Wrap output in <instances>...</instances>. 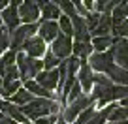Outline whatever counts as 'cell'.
<instances>
[{"label":"cell","mask_w":128,"mask_h":124,"mask_svg":"<svg viewBox=\"0 0 128 124\" xmlns=\"http://www.w3.org/2000/svg\"><path fill=\"white\" fill-rule=\"evenodd\" d=\"M109 55L113 56L115 66L128 70V40H124V38H117V40H113V45H111Z\"/></svg>","instance_id":"obj_4"},{"label":"cell","mask_w":128,"mask_h":124,"mask_svg":"<svg viewBox=\"0 0 128 124\" xmlns=\"http://www.w3.org/2000/svg\"><path fill=\"white\" fill-rule=\"evenodd\" d=\"M98 23H100V13H96V11H90L85 17V24H87L88 30H94V28L98 26Z\"/></svg>","instance_id":"obj_28"},{"label":"cell","mask_w":128,"mask_h":124,"mask_svg":"<svg viewBox=\"0 0 128 124\" xmlns=\"http://www.w3.org/2000/svg\"><path fill=\"white\" fill-rule=\"evenodd\" d=\"M126 19H128V2H126Z\"/></svg>","instance_id":"obj_39"},{"label":"cell","mask_w":128,"mask_h":124,"mask_svg":"<svg viewBox=\"0 0 128 124\" xmlns=\"http://www.w3.org/2000/svg\"><path fill=\"white\" fill-rule=\"evenodd\" d=\"M88 66H90V70H96L100 73H108L115 66V62H113V56L109 53H94V55H90Z\"/></svg>","instance_id":"obj_6"},{"label":"cell","mask_w":128,"mask_h":124,"mask_svg":"<svg viewBox=\"0 0 128 124\" xmlns=\"http://www.w3.org/2000/svg\"><path fill=\"white\" fill-rule=\"evenodd\" d=\"M17 11H19V19L23 21L24 24H36L38 17H40V6L36 4V2H23V4H19V8H17Z\"/></svg>","instance_id":"obj_5"},{"label":"cell","mask_w":128,"mask_h":124,"mask_svg":"<svg viewBox=\"0 0 128 124\" xmlns=\"http://www.w3.org/2000/svg\"><path fill=\"white\" fill-rule=\"evenodd\" d=\"M124 19H126V2H120V4H117L115 8H113V11H111V26L122 23Z\"/></svg>","instance_id":"obj_20"},{"label":"cell","mask_w":128,"mask_h":124,"mask_svg":"<svg viewBox=\"0 0 128 124\" xmlns=\"http://www.w3.org/2000/svg\"><path fill=\"white\" fill-rule=\"evenodd\" d=\"M15 60H17V53H13V51H8L0 56V75H4L6 68L15 66Z\"/></svg>","instance_id":"obj_23"},{"label":"cell","mask_w":128,"mask_h":124,"mask_svg":"<svg viewBox=\"0 0 128 124\" xmlns=\"http://www.w3.org/2000/svg\"><path fill=\"white\" fill-rule=\"evenodd\" d=\"M56 64H60V60L56 58L53 53H47V55H45V60H44V68H45V72H51V70H55Z\"/></svg>","instance_id":"obj_29"},{"label":"cell","mask_w":128,"mask_h":124,"mask_svg":"<svg viewBox=\"0 0 128 124\" xmlns=\"http://www.w3.org/2000/svg\"><path fill=\"white\" fill-rule=\"evenodd\" d=\"M108 77L111 79L113 85H119V87H128V70L119 68V66H113L108 72Z\"/></svg>","instance_id":"obj_16"},{"label":"cell","mask_w":128,"mask_h":124,"mask_svg":"<svg viewBox=\"0 0 128 124\" xmlns=\"http://www.w3.org/2000/svg\"><path fill=\"white\" fill-rule=\"evenodd\" d=\"M36 83L45 90H55L58 87V70H51V72H40L36 75Z\"/></svg>","instance_id":"obj_11"},{"label":"cell","mask_w":128,"mask_h":124,"mask_svg":"<svg viewBox=\"0 0 128 124\" xmlns=\"http://www.w3.org/2000/svg\"><path fill=\"white\" fill-rule=\"evenodd\" d=\"M72 40H70L68 36H64V34H60L58 38H56L55 41L51 43V53L56 56V58H70V53H72Z\"/></svg>","instance_id":"obj_7"},{"label":"cell","mask_w":128,"mask_h":124,"mask_svg":"<svg viewBox=\"0 0 128 124\" xmlns=\"http://www.w3.org/2000/svg\"><path fill=\"white\" fill-rule=\"evenodd\" d=\"M34 32H38V24H23L17 30L12 32V38H10V45H12V51H19L23 49V45L26 43L30 38H34Z\"/></svg>","instance_id":"obj_3"},{"label":"cell","mask_w":128,"mask_h":124,"mask_svg":"<svg viewBox=\"0 0 128 124\" xmlns=\"http://www.w3.org/2000/svg\"><path fill=\"white\" fill-rule=\"evenodd\" d=\"M120 120H128V117H126V107H119V105H113L111 113H109L108 122H120Z\"/></svg>","instance_id":"obj_25"},{"label":"cell","mask_w":128,"mask_h":124,"mask_svg":"<svg viewBox=\"0 0 128 124\" xmlns=\"http://www.w3.org/2000/svg\"><path fill=\"white\" fill-rule=\"evenodd\" d=\"M92 49H96V53H104L108 47L113 45V38L111 36H102V38H92L90 41Z\"/></svg>","instance_id":"obj_22"},{"label":"cell","mask_w":128,"mask_h":124,"mask_svg":"<svg viewBox=\"0 0 128 124\" xmlns=\"http://www.w3.org/2000/svg\"><path fill=\"white\" fill-rule=\"evenodd\" d=\"M0 109H2V113L4 115H8L12 120H15V122H26V117L23 115V111H21V107H17L15 104H12V102H0Z\"/></svg>","instance_id":"obj_14"},{"label":"cell","mask_w":128,"mask_h":124,"mask_svg":"<svg viewBox=\"0 0 128 124\" xmlns=\"http://www.w3.org/2000/svg\"><path fill=\"white\" fill-rule=\"evenodd\" d=\"M24 124H34V122H28V120H26V122H24Z\"/></svg>","instance_id":"obj_40"},{"label":"cell","mask_w":128,"mask_h":124,"mask_svg":"<svg viewBox=\"0 0 128 124\" xmlns=\"http://www.w3.org/2000/svg\"><path fill=\"white\" fill-rule=\"evenodd\" d=\"M17 90H21V83L19 79L17 81H4V85H2V96H13V94H17Z\"/></svg>","instance_id":"obj_27"},{"label":"cell","mask_w":128,"mask_h":124,"mask_svg":"<svg viewBox=\"0 0 128 124\" xmlns=\"http://www.w3.org/2000/svg\"><path fill=\"white\" fill-rule=\"evenodd\" d=\"M79 83L83 85V90H90L92 83H94V77H92V70L88 64L81 62V68H79Z\"/></svg>","instance_id":"obj_18"},{"label":"cell","mask_w":128,"mask_h":124,"mask_svg":"<svg viewBox=\"0 0 128 124\" xmlns=\"http://www.w3.org/2000/svg\"><path fill=\"white\" fill-rule=\"evenodd\" d=\"M2 85H4V81H2V79H0V92H2Z\"/></svg>","instance_id":"obj_38"},{"label":"cell","mask_w":128,"mask_h":124,"mask_svg":"<svg viewBox=\"0 0 128 124\" xmlns=\"http://www.w3.org/2000/svg\"><path fill=\"white\" fill-rule=\"evenodd\" d=\"M90 105H92V98L83 96V94H81L76 102H72V104H70V107L66 109V113H64V119L68 120V122H72L77 115H81V113H83V109L90 107Z\"/></svg>","instance_id":"obj_9"},{"label":"cell","mask_w":128,"mask_h":124,"mask_svg":"<svg viewBox=\"0 0 128 124\" xmlns=\"http://www.w3.org/2000/svg\"><path fill=\"white\" fill-rule=\"evenodd\" d=\"M38 30H40V38L44 41H55L56 38L60 36V28H58V23L55 21H42L38 24Z\"/></svg>","instance_id":"obj_10"},{"label":"cell","mask_w":128,"mask_h":124,"mask_svg":"<svg viewBox=\"0 0 128 124\" xmlns=\"http://www.w3.org/2000/svg\"><path fill=\"white\" fill-rule=\"evenodd\" d=\"M79 96H81V85L76 81V85L72 87V90H70L68 96H66V102H70V104H72V102H76Z\"/></svg>","instance_id":"obj_32"},{"label":"cell","mask_w":128,"mask_h":124,"mask_svg":"<svg viewBox=\"0 0 128 124\" xmlns=\"http://www.w3.org/2000/svg\"><path fill=\"white\" fill-rule=\"evenodd\" d=\"M21 111H23L24 117H30V119H44L45 115H56L58 113V104L53 100H44V98H38V100L30 102L28 105H24V107H21Z\"/></svg>","instance_id":"obj_1"},{"label":"cell","mask_w":128,"mask_h":124,"mask_svg":"<svg viewBox=\"0 0 128 124\" xmlns=\"http://www.w3.org/2000/svg\"><path fill=\"white\" fill-rule=\"evenodd\" d=\"M72 21V28H74V36H76V41H90V34H88V28L85 24V19L79 15L70 17Z\"/></svg>","instance_id":"obj_13"},{"label":"cell","mask_w":128,"mask_h":124,"mask_svg":"<svg viewBox=\"0 0 128 124\" xmlns=\"http://www.w3.org/2000/svg\"><path fill=\"white\" fill-rule=\"evenodd\" d=\"M42 11V19L44 21H55L56 17L60 19V8L58 4H53V2H38Z\"/></svg>","instance_id":"obj_15"},{"label":"cell","mask_w":128,"mask_h":124,"mask_svg":"<svg viewBox=\"0 0 128 124\" xmlns=\"http://www.w3.org/2000/svg\"><path fill=\"white\" fill-rule=\"evenodd\" d=\"M0 124H17L15 120H12L8 115H4V113L0 111Z\"/></svg>","instance_id":"obj_35"},{"label":"cell","mask_w":128,"mask_h":124,"mask_svg":"<svg viewBox=\"0 0 128 124\" xmlns=\"http://www.w3.org/2000/svg\"><path fill=\"white\" fill-rule=\"evenodd\" d=\"M8 43H10V32H8V28L0 26V53H4V49L8 47Z\"/></svg>","instance_id":"obj_31"},{"label":"cell","mask_w":128,"mask_h":124,"mask_svg":"<svg viewBox=\"0 0 128 124\" xmlns=\"http://www.w3.org/2000/svg\"><path fill=\"white\" fill-rule=\"evenodd\" d=\"M111 30H113V34H115V36H119V38L124 36V34H128V19H124L122 23L111 26Z\"/></svg>","instance_id":"obj_30"},{"label":"cell","mask_w":128,"mask_h":124,"mask_svg":"<svg viewBox=\"0 0 128 124\" xmlns=\"http://www.w3.org/2000/svg\"><path fill=\"white\" fill-rule=\"evenodd\" d=\"M24 90H28L32 94V96H34V94H36V96H40V98H44V100H51L53 98V94L49 90H45V88H42L40 85L36 83V81L32 79V81H26V83H24Z\"/></svg>","instance_id":"obj_19"},{"label":"cell","mask_w":128,"mask_h":124,"mask_svg":"<svg viewBox=\"0 0 128 124\" xmlns=\"http://www.w3.org/2000/svg\"><path fill=\"white\" fill-rule=\"evenodd\" d=\"M108 124H128V120H120V122H108Z\"/></svg>","instance_id":"obj_37"},{"label":"cell","mask_w":128,"mask_h":124,"mask_svg":"<svg viewBox=\"0 0 128 124\" xmlns=\"http://www.w3.org/2000/svg\"><path fill=\"white\" fill-rule=\"evenodd\" d=\"M17 64H19V75L21 79L26 83V81H32V77H36L38 73L44 70V60L38 58H28L26 55H17Z\"/></svg>","instance_id":"obj_2"},{"label":"cell","mask_w":128,"mask_h":124,"mask_svg":"<svg viewBox=\"0 0 128 124\" xmlns=\"http://www.w3.org/2000/svg\"><path fill=\"white\" fill-rule=\"evenodd\" d=\"M56 122V115H51V117H44V119H38L34 124H55Z\"/></svg>","instance_id":"obj_34"},{"label":"cell","mask_w":128,"mask_h":124,"mask_svg":"<svg viewBox=\"0 0 128 124\" xmlns=\"http://www.w3.org/2000/svg\"><path fill=\"white\" fill-rule=\"evenodd\" d=\"M17 8H19V2H12V4H10L8 8L4 9V11H2V23L6 24L8 32H13V30H17V26H19V23H21Z\"/></svg>","instance_id":"obj_8"},{"label":"cell","mask_w":128,"mask_h":124,"mask_svg":"<svg viewBox=\"0 0 128 124\" xmlns=\"http://www.w3.org/2000/svg\"><path fill=\"white\" fill-rule=\"evenodd\" d=\"M109 30H111V13H104V15H100V23L92 30V34L96 38H102V36H109Z\"/></svg>","instance_id":"obj_17"},{"label":"cell","mask_w":128,"mask_h":124,"mask_svg":"<svg viewBox=\"0 0 128 124\" xmlns=\"http://www.w3.org/2000/svg\"><path fill=\"white\" fill-rule=\"evenodd\" d=\"M12 100H13L12 104H15L17 107H19V105H23V107H24V105H28L30 102H34V98H32V94L28 90L21 88V90H17V94H13V96H12Z\"/></svg>","instance_id":"obj_21"},{"label":"cell","mask_w":128,"mask_h":124,"mask_svg":"<svg viewBox=\"0 0 128 124\" xmlns=\"http://www.w3.org/2000/svg\"><path fill=\"white\" fill-rule=\"evenodd\" d=\"M8 6H10L8 2H4V0H0V9H2V11H4V9L8 8Z\"/></svg>","instance_id":"obj_36"},{"label":"cell","mask_w":128,"mask_h":124,"mask_svg":"<svg viewBox=\"0 0 128 124\" xmlns=\"http://www.w3.org/2000/svg\"><path fill=\"white\" fill-rule=\"evenodd\" d=\"M58 8H60V9H64V11H66V15H70V17L77 15L74 2H58Z\"/></svg>","instance_id":"obj_33"},{"label":"cell","mask_w":128,"mask_h":124,"mask_svg":"<svg viewBox=\"0 0 128 124\" xmlns=\"http://www.w3.org/2000/svg\"><path fill=\"white\" fill-rule=\"evenodd\" d=\"M58 28H60V34H64V36H68V38L74 36L72 21H70L68 15H60V19H58Z\"/></svg>","instance_id":"obj_26"},{"label":"cell","mask_w":128,"mask_h":124,"mask_svg":"<svg viewBox=\"0 0 128 124\" xmlns=\"http://www.w3.org/2000/svg\"><path fill=\"white\" fill-rule=\"evenodd\" d=\"M23 51L26 53L28 58H38V56H42L45 53V41L42 40V38L34 36L23 45Z\"/></svg>","instance_id":"obj_12"},{"label":"cell","mask_w":128,"mask_h":124,"mask_svg":"<svg viewBox=\"0 0 128 124\" xmlns=\"http://www.w3.org/2000/svg\"><path fill=\"white\" fill-rule=\"evenodd\" d=\"M113 105H115V104H111V105H108V107H104L100 113H98V115H92V119L88 120L87 124H108V119H109V113H111Z\"/></svg>","instance_id":"obj_24"}]
</instances>
